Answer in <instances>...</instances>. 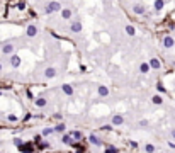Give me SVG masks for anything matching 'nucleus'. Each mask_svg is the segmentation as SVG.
I'll return each instance as SVG.
<instances>
[{"instance_id":"nucleus-28","label":"nucleus","mask_w":175,"mask_h":153,"mask_svg":"<svg viewBox=\"0 0 175 153\" xmlns=\"http://www.w3.org/2000/svg\"><path fill=\"white\" fill-rule=\"evenodd\" d=\"M158 90H160V92H165V89H163L162 83H158Z\"/></svg>"},{"instance_id":"nucleus-9","label":"nucleus","mask_w":175,"mask_h":153,"mask_svg":"<svg viewBox=\"0 0 175 153\" xmlns=\"http://www.w3.org/2000/svg\"><path fill=\"white\" fill-rule=\"evenodd\" d=\"M99 94H100V95H107V94H109V90H107L105 87H99Z\"/></svg>"},{"instance_id":"nucleus-18","label":"nucleus","mask_w":175,"mask_h":153,"mask_svg":"<svg viewBox=\"0 0 175 153\" xmlns=\"http://www.w3.org/2000/svg\"><path fill=\"white\" fill-rule=\"evenodd\" d=\"M36 104H38L39 107H43V105H46V99H39V100H36Z\"/></svg>"},{"instance_id":"nucleus-6","label":"nucleus","mask_w":175,"mask_h":153,"mask_svg":"<svg viewBox=\"0 0 175 153\" xmlns=\"http://www.w3.org/2000/svg\"><path fill=\"white\" fill-rule=\"evenodd\" d=\"M163 44H165L167 48H172V46H173V39H172V38H165V41H163Z\"/></svg>"},{"instance_id":"nucleus-21","label":"nucleus","mask_w":175,"mask_h":153,"mask_svg":"<svg viewBox=\"0 0 175 153\" xmlns=\"http://www.w3.org/2000/svg\"><path fill=\"white\" fill-rule=\"evenodd\" d=\"M10 51H12V46L10 44H7L5 48H3V53H10Z\"/></svg>"},{"instance_id":"nucleus-4","label":"nucleus","mask_w":175,"mask_h":153,"mask_svg":"<svg viewBox=\"0 0 175 153\" xmlns=\"http://www.w3.org/2000/svg\"><path fill=\"white\" fill-rule=\"evenodd\" d=\"M88 140H90V143H92V145H100V143H102V141L99 140L95 134H90V138H88Z\"/></svg>"},{"instance_id":"nucleus-3","label":"nucleus","mask_w":175,"mask_h":153,"mask_svg":"<svg viewBox=\"0 0 175 153\" xmlns=\"http://www.w3.org/2000/svg\"><path fill=\"white\" fill-rule=\"evenodd\" d=\"M63 143L65 145H71L73 143V136H71V134H65V136H63Z\"/></svg>"},{"instance_id":"nucleus-27","label":"nucleus","mask_w":175,"mask_h":153,"mask_svg":"<svg viewBox=\"0 0 175 153\" xmlns=\"http://www.w3.org/2000/svg\"><path fill=\"white\" fill-rule=\"evenodd\" d=\"M9 121H17V118H15L14 114H10V116H9Z\"/></svg>"},{"instance_id":"nucleus-24","label":"nucleus","mask_w":175,"mask_h":153,"mask_svg":"<svg viewBox=\"0 0 175 153\" xmlns=\"http://www.w3.org/2000/svg\"><path fill=\"white\" fill-rule=\"evenodd\" d=\"M71 29H73L75 32H77V31H80V24H73V27H71Z\"/></svg>"},{"instance_id":"nucleus-23","label":"nucleus","mask_w":175,"mask_h":153,"mask_svg":"<svg viewBox=\"0 0 175 153\" xmlns=\"http://www.w3.org/2000/svg\"><path fill=\"white\" fill-rule=\"evenodd\" d=\"M70 16H71L70 10H65V12H63V17H65V19H70Z\"/></svg>"},{"instance_id":"nucleus-7","label":"nucleus","mask_w":175,"mask_h":153,"mask_svg":"<svg viewBox=\"0 0 175 153\" xmlns=\"http://www.w3.org/2000/svg\"><path fill=\"white\" fill-rule=\"evenodd\" d=\"M60 9V3L58 2H51V5L48 7V10H58Z\"/></svg>"},{"instance_id":"nucleus-22","label":"nucleus","mask_w":175,"mask_h":153,"mask_svg":"<svg viewBox=\"0 0 175 153\" xmlns=\"http://www.w3.org/2000/svg\"><path fill=\"white\" fill-rule=\"evenodd\" d=\"M126 31H128V34H134V29L131 27V26H128V27H126Z\"/></svg>"},{"instance_id":"nucleus-26","label":"nucleus","mask_w":175,"mask_h":153,"mask_svg":"<svg viewBox=\"0 0 175 153\" xmlns=\"http://www.w3.org/2000/svg\"><path fill=\"white\" fill-rule=\"evenodd\" d=\"M141 72H148V65H141Z\"/></svg>"},{"instance_id":"nucleus-20","label":"nucleus","mask_w":175,"mask_h":153,"mask_svg":"<svg viewBox=\"0 0 175 153\" xmlns=\"http://www.w3.org/2000/svg\"><path fill=\"white\" fill-rule=\"evenodd\" d=\"M14 145H17V146H22L24 143H22V141L19 140V138H15V140H14Z\"/></svg>"},{"instance_id":"nucleus-10","label":"nucleus","mask_w":175,"mask_h":153,"mask_svg":"<svg viewBox=\"0 0 175 153\" xmlns=\"http://www.w3.org/2000/svg\"><path fill=\"white\" fill-rule=\"evenodd\" d=\"M162 102H163V99H162L160 95H155V97H153V104H162Z\"/></svg>"},{"instance_id":"nucleus-15","label":"nucleus","mask_w":175,"mask_h":153,"mask_svg":"<svg viewBox=\"0 0 175 153\" xmlns=\"http://www.w3.org/2000/svg\"><path fill=\"white\" fill-rule=\"evenodd\" d=\"M20 63V60H19V56H12V65L14 67H17V65Z\"/></svg>"},{"instance_id":"nucleus-16","label":"nucleus","mask_w":175,"mask_h":153,"mask_svg":"<svg viewBox=\"0 0 175 153\" xmlns=\"http://www.w3.org/2000/svg\"><path fill=\"white\" fill-rule=\"evenodd\" d=\"M70 134H71V136L75 138V140H80V138H82V134L78 133V131H73V133H70Z\"/></svg>"},{"instance_id":"nucleus-25","label":"nucleus","mask_w":175,"mask_h":153,"mask_svg":"<svg viewBox=\"0 0 175 153\" xmlns=\"http://www.w3.org/2000/svg\"><path fill=\"white\" fill-rule=\"evenodd\" d=\"M43 134H44V136H48V134H51V129H49V128H48V129H44V131H43Z\"/></svg>"},{"instance_id":"nucleus-17","label":"nucleus","mask_w":175,"mask_h":153,"mask_svg":"<svg viewBox=\"0 0 175 153\" xmlns=\"http://www.w3.org/2000/svg\"><path fill=\"white\" fill-rule=\"evenodd\" d=\"M155 7H156V9H162V7H163V0H156V2H155Z\"/></svg>"},{"instance_id":"nucleus-8","label":"nucleus","mask_w":175,"mask_h":153,"mask_svg":"<svg viewBox=\"0 0 175 153\" xmlns=\"http://www.w3.org/2000/svg\"><path fill=\"white\" fill-rule=\"evenodd\" d=\"M63 90H65V94H68V95H71V92H73V89H71L70 85H63Z\"/></svg>"},{"instance_id":"nucleus-13","label":"nucleus","mask_w":175,"mask_h":153,"mask_svg":"<svg viewBox=\"0 0 175 153\" xmlns=\"http://www.w3.org/2000/svg\"><path fill=\"white\" fill-rule=\"evenodd\" d=\"M105 153H117V148H116V146H107Z\"/></svg>"},{"instance_id":"nucleus-19","label":"nucleus","mask_w":175,"mask_h":153,"mask_svg":"<svg viewBox=\"0 0 175 153\" xmlns=\"http://www.w3.org/2000/svg\"><path fill=\"white\" fill-rule=\"evenodd\" d=\"M146 151H148V153H153V151H155V146H153V145H146Z\"/></svg>"},{"instance_id":"nucleus-14","label":"nucleus","mask_w":175,"mask_h":153,"mask_svg":"<svg viewBox=\"0 0 175 153\" xmlns=\"http://www.w3.org/2000/svg\"><path fill=\"white\" fill-rule=\"evenodd\" d=\"M150 65H151L153 68H158L160 67V61L158 60H151V61H150Z\"/></svg>"},{"instance_id":"nucleus-11","label":"nucleus","mask_w":175,"mask_h":153,"mask_svg":"<svg viewBox=\"0 0 175 153\" xmlns=\"http://www.w3.org/2000/svg\"><path fill=\"white\" fill-rule=\"evenodd\" d=\"M27 34H29V36H34V34H36V27H34V26H29V29H27Z\"/></svg>"},{"instance_id":"nucleus-5","label":"nucleus","mask_w":175,"mask_h":153,"mask_svg":"<svg viewBox=\"0 0 175 153\" xmlns=\"http://www.w3.org/2000/svg\"><path fill=\"white\" fill-rule=\"evenodd\" d=\"M55 75H56V70H55V68H48V70H46V76H48V78H53Z\"/></svg>"},{"instance_id":"nucleus-29","label":"nucleus","mask_w":175,"mask_h":153,"mask_svg":"<svg viewBox=\"0 0 175 153\" xmlns=\"http://www.w3.org/2000/svg\"><path fill=\"white\" fill-rule=\"evenodd\" d=\"M172 138L175 140V129H172Z\"/></svg>"},{"instance_id":"nucleus-1","label":"nucleus","mask_w":175,"mask_h":153,"mask_svg":"<svg viewBox=\"0 0 175 153\" xmlns=\"http://www.w3.org/2000/svg\"><path fill=\"white\" fill-rule=\"evenodd\" d=\"M19 148H20V151H22V153H33L34 151V148H33V145H31V143H24L22 146H19Z\"/></svg>"},{"instance_id":"nucleus-30","label":"nucleus","mask_w":175,"mask_h":153,"mask_svg":"<svg viewBox=\"0 0 175 153\" xmlns=\"http://www.w3.org/2000/svg\"><path fill=\"white\" fill-rule=\"evenodd\" d=\"M0 70H2V65H0Z\"/></svg>"},{"instance_id":"nucleus-12","label":"nucleus","mask_w":175,"mask_h":153,"mask_svg":"<svg viewBox=\"0 0 175 153\" xmlns=\"http://www.w3.org/2000/svg\"><path fill=\"white\" fill-rule=\"evenodd\" d=\"M55 131H58V133H63V131H65V124H58V126H55Z\"/></svg>"},{"instance_id":"nucleus-2","label":"nucleus","mask_w":175,"mask_h":153,"mask_svg":"<svg viewBox=\"0 0 175 153\" xmlns=\"http://www.w3.org/2000/svg\"><path fill=\"white\" fill-rule=\"evenodd\" d=\"M123 123H124V118H123V116H119V114H116V116H114V118H112V124H116V126H119V124H123Z\"/></svg>"}]
</instances>
